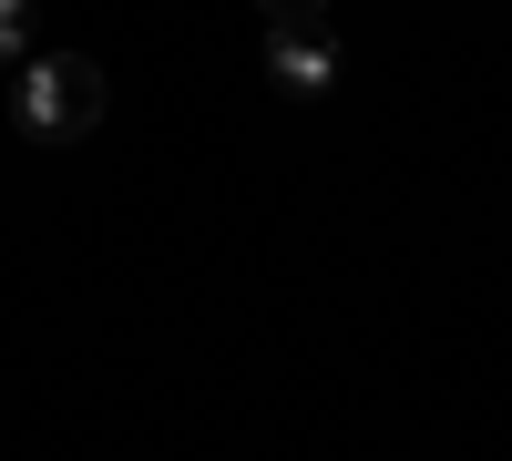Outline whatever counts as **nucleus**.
Instances as JSON below:
<instances>
[{"label":"nucleus","mask_w":512,"mask_h":461,"mask_svg":"<svg viewBox=\"0 0 512 461\" xmlns=\"http://www.w3.org/2000/svg\"><path fill=\"white\" fill-rule=\"evenodd\" d=\"M103 62H82V52H21L11 62V113H21V134L31 144H82V134H93V123H103Z\"/></svg>","instance_id":"nucleus-1"},{"label":"nucleus","mask_w":512,"mask_h":461,"mask_svg":"<svg viewBox=\"0 0 512 461\" xmlns=\"http://www.w3.org/2000/svg\"><path fill=\"white\" fill-rule=\"evenodd\" d=\"M277 11H328V0H267V21H277Z\"/></svg>","instance_id":"nucleus-4"},{"label":"nucleus","mask_w":512,"mask_h":461,"mask_svg":"<svg viewBox=\"0 0 512 461\" xmlns=\"http://www.w3.org/2000/svg\"><path fill=\"white\" fill-rule=\"evenodd\" d=\"M31 52V0H0V62Z\"/></svg>","instance_id":"nucleus-3"},{"label":"nucleus","mask_w":512,"mask_h":461,"mask_svg":"<svg viewBox=\"0 0 512 461\" xmlns=\"http://www.w3.org/2000/svg\"><path fill=\"white\" fill-rule=\"evenodd\" d=\"M267 72H277V93H328L338 82V41L318 11H277L267 21Z\"/></svg>","instance_id":"nucleus-2"}]
</instances>
